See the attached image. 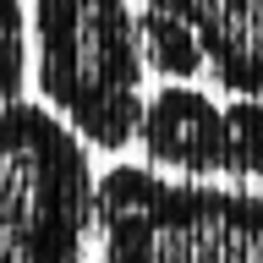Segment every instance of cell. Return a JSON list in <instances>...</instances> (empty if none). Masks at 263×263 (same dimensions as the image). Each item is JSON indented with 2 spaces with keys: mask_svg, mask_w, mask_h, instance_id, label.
Masks as SVG:
<instances>
[{
  "mask_svg": "<svg viewBox=\"0 0 263 263\" xmlns=\"http://www.w3.org/2000/svg\"><path fill=\"white\" fill-rule=\"evenodd\" d=\"M143 39L132 0H33L28 77L66 126L99 154L137 143L143 121Z\"/></svg>",
  "mask_w": 263,
  "mask_h": 263,
  "instance_id": "6da1fadb",
  "label": "cell"
},
{
  "mask_svg": "<svg viewBox=\"0 0 263 263\" xmlns=\"http://www.w3.org/2000/svg\"><path fill=\"white\" fill-rule=\"evenodd\" d=\"M93 263H263V192L110 164L99 176Z\"/></svg>",
  "mask_w": 263,
  "mask_h": 263,
  "instance_id": "7a4b0ae2",
  "label": "cell"
},
{
  "mask_svg": "<svg viewBox=\"0 0 263 263\" xmlns=\"http://www.w3.org/2000/svg\"><path fill=\"white\" fill-rule=\"evenodd\" d=\"M99 176L55 110L0 104V263H93Z\"/></svg>",
  "mask_w": 263,
  "mask_h": 263,
  "instance_id": "3957f363",
  "label": "cell"
},
{
  "mask_svg": "<svg viewBox=\"0 0 263 263\" xmlns=\"http://www.w3.org/2000/svg\"><path fill=\"white\" fill-rule=\"evenodd\" d=\"M137 143L148 154V170L159 176L214 181L225 176V104L192 82H164L143 99Z\"/></svg>",
  "mask_w": 263,
  "mask_h": 263,
  "instance_id": "277c9868",
  "label": "cell"
},
{
  "mask_svg": "<svg viewBox=\"0 0 263 263\" xmlns=\"http://www.w3.org/2000/svg\"><path fill=\"white\" fill-rule=\"evenodd\" d=\"M137 6L176 16L203 49V71L225 93L263 99V0H137Z\"/></svg>",
  "mask_w": 263,
  "mask_h": 263,
  "instance_id": "5b68a950",
  "label": "cell"
},
{
  "mask_svg": "<svg viewBox=\"0 0 263 263\" xmlns=\"http://www.w3.org/2000/svg\"><path fill=\"white\" fill-rule=\"evenodd\" d=\"M137 39H143V66H148V71H159L164 82H192V77H203V49H197V39L181 28L176 16L137 6Z\"/></svg>",
  "mask_w": 263,
  "mask_h": 263,
  "instance_id": "8992f818",
  "label": "cell"
},
{
  "mask_svg": "<svg viewBox=\"0 0 263 263\" xmlns=\"http://www.w3.org/2000/svg\"><path fill=\"white\" fill-rule=\"evenodd\" d=\"M225 181L263 192V99L225 104Z\"/></svg>",
  "mask_w": 263,
  "mask_h": 263,
  "instance_id": "52a82bcc",
  "label": "cell"
},
{
  "mask_svg": "<svg viewBox=\"0 0 263 263\" xmlns=\"http://www.w3.org/2000/svg\"><path fill=\"white\" fill-rule=\"evenodd\" d=\"M28 93V6L0 0V104Z\"/></svg>",
  "mask_w": 263,
  "mask_h": 263,
  "instance_id": "ba28073f",
  "label": "cell"
}]
</instances>
